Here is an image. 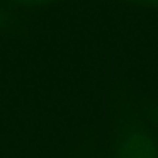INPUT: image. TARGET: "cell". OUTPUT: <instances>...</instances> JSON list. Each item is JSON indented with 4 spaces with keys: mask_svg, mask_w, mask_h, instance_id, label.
<instances>
[{
    "mask_svg": "<svg viewBox=\"0 0 158 158\" xmlns=\"http://www.w3.org/2000/svg\"><path fill=\"white\" fill-rule=\"evenodd\" d=\"M109 158H158L156 134L126 102H123L116 121Z\"/></svg>",
    "mask_w": 158,
    "mask_h": 158,
    "instance_id": "obj_1",
    "label": "cell"
},
{
    "mask_svg": "<svg viewBox=\"0 0 158 158\" xmlns=\"http://www.w3.org/2000/svg\"><path fill=\"white\" fill-rule=\"evenodd\" d=\"M139 114H141V117L148 123V126L151 127V131H153V133L156 134V138H158V100L153 102V104H150L148 107H144Z\"/></svg>",
    "mask_w": 158,
    "mask_h": 158,
    "instance_id": "obj_2",
    "label": "cell"
},
{
    "mask_svg": "<svg viewBox=\"0 0 158 158\" xmlns=\"http://www.w3.org/2000/svg\"><path fill=\"white\" fill-rule=\"evenodd\" d=\"M14 24V14L10 12L9 5L0 2V31H9Z\"/></svg>",
    "mask_w": 158,
    "mask_h": 158,
    "instance_id": "obj_3",
    "label": "cell"
},
{
    "mask_svg": "<svg viewBox=\"0 0 158 158\" xmlns=\"http://www.w3.org/2000/svg\"><path fill=\"white\" fill-rule=\"evenodd\" d=\"M14 5H19V7H26V9H34V7H41V5L46 4H53L56 0H10Z\"/></svg>",
    "mask_w": 158,
    "mask_h": 158,
    "instance_id": "obj_4",
    "label": "cell"
},
{
    "mask_svg": "<svg viewBox=\"0 0 158 158\" xmlns=\"http://www.w3.org/2000/svg\"><path fill=\"white\" fill-rule=\"evenodd\" d=\"M129 2L141 4V5H155V7H158V0H129Z\"/></svg>",
    "mask_w": 158,
    "mask_h": 158,
    "instance_id": "obj_5",
    "label": "cell"
}]
</instances>
